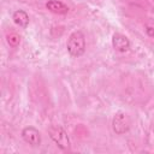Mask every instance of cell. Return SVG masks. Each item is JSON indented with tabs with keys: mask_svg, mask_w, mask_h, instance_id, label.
<instances>
[{
	"mask_svg": "<svg viewBox=\"0 0 154 154\" xmlns=\"http://www.w3.org/2000/svg\"><path fill=\"white\" fill-rule=\"evenodd\" d=\"M66 48H67V52L70 53V55L72 57H81L84 54L85 52V37H84V34L79 30L77 31H73L69 38H67V42H66Z\"/></svg>",
	"mask_w": 154,
	"mask_h": 154,
	"instance_id": "1",
	"label": "cell"
},
{
	"mask_svg": "<svg viewBox=\"0 0 154 154\" xmlns=\"http://www.w3.org/2000/svg\"><path fill=\"white\" fill-rule=\"evenodd\" d=\"M48 134L52 141L63 150L70 149V138L66 131L60 125H52L48 128Z\"/></svg>",
	"mask_w": 154,
	"mask_h": 154,
	"instance_id": "2",
	"label": "cell"
},
{
	"mask_svg": "<svg viewBox=\"0 0 154 154\" xmlns=\"http://www.w3.org/2000/svg\"><path fill=\"white\" fill-rule=\"evenodd\" d=\"M130 125H131V122H130V118H129V116L126 113L118 112L113 117L112 129L117 135H123V134L128 132L129 129H130Z\"/></svg>",
	"mask_w": 154,
	"mask_h": 154,
	"instance_id": "3",
	"label": "cell"
},
{
	"mask_svg": "<svg viewBox=\"0 0 154 154\" xmlns=\"http://www.w3.org/2000/svg\"><path fill=\"white\" fill-rule=\"evenodd\" d=\"M22 137L31 147H37L41 143V136L36 128L34 126H26L22 130Z\"/></svg>",
	"mask_w": 154,
	"mask_h": 154,
	"instance_id": "4",
	"label": "cell"
},
{
	"mask_svg": "<svg viewBox=\"0 0 154 154\" xmlns=\"http://www.w3.org/2000/svg\"><path fill=\"white\" fill-rule=\"evenodd\" d=\"M112 46L118 52H126L130 48V41L122 34H114L112 37Z\"/></svg>",
	"mask_w": 154,
	"mask_h": 154,
	"instance_id": "5",
	"label": "cell"
},
{
	"mask_svg": "<svg viewBox=\"0 0 154 154\" xmlns=\"http://www.w3.org/2000/svg\"><path fill=\"white\" fill-rule=\"evenodd\" d=\"M46 7L48 11L57 13V14H65L69 12V7L67 5H65L64 2L59 1V0H49L46 4Z\"/></svg>",
	"mask_w": 154,
	"mask_h": 154,
	"instance_id": "6",
	"label": "cell"
},
{
	"mask_svg": "<svg viewBox=\"0 0 154 154\" xmlns=\"http://www.w3.org/2000/svg\"><path fill=\"white\" fill-rule=\"evenodd\" d=\"M12 19H13V22H14L17 25H19L20 28H26L28 24H29V16H28V13H26L25 11H23V10H17V11H14L13 14H12Z\"/></svg>",
	"mask_w": 154,
	"mask_h": 154,
	"instance_id": "7",
	"label": "cell"
},
{
	"mask_svg": "<svg viewBox=\"0 0 154 154\" xmlns=\"http://www.w3.org/2000/svg\"><path fill=\"white\" fill-rule=\"evenodd\" d=\"M19 41H20V38H19V36H18L17 34L12 32V34H8V35H7V42L10 43V46L17 47V46L19 45Z\"/></svg>",
	"mask_w": 154,
	"mask_h": 154,
	"instance_id": "8",
	"label": "cell"
},
{
	"mask_svg": "<svg viewBox=\"0 0 154 154\" xmlns=\"http://www.w3.org/2000/svg\"><path fill=\"white\" fill-rule=\"evenodd\" d=\"M147 34L150 36H154V29L153 28H147Z\"/></svg>",
	"mask_w": 154,
	"mask_h": 154,
	"instance_id": "9",
	"label": "cell"
}]
</instances>
